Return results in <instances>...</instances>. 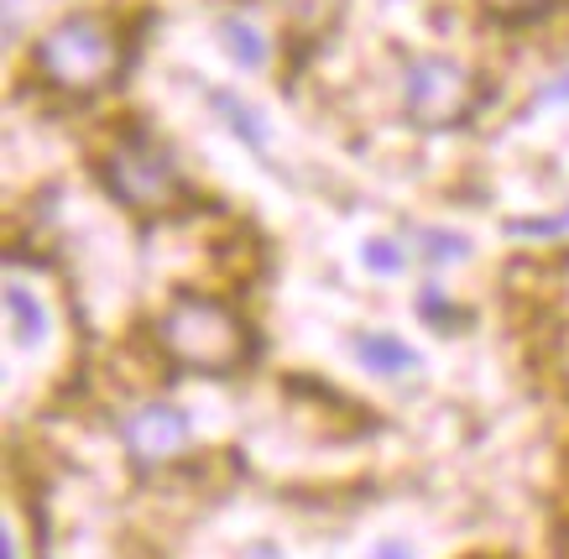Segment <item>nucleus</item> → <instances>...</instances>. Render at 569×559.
Here are the masks:
<instances>
[{
  "label": "nucleus",
  "mask_w": 569,
  "mask_h": 559,
  "mask_svg": "<svg viewBox=\"0 0 569 559\" xmlns=\"http://www.w3.org/2000/svg\"><path fill=\"white\" fill-rule=\"evenodd\" d=\"M350 350H356V361H361L371 377H408V371H418V350L408 346V340H397V335L387 330H366L350 340Z\"/></svg>",
  "instance_id": "423d86ee"
},
{
  "label": "nucleus",
  "mask_w": 569,
  "mask_h": 559,
  "mask_svg": "<svg viewBox=\"0 0 569 559\" xmlns=\"http://www.w3.org/2000/svg\"><path fill=\"white\" fill-rule=\"evenodd\" d=\"M408 257H413V251H402L392 236H371V241L361 246V262L371 267L377 278H397V272L408 267Z\"/></svg>",
  "instance_id": "9d476101"
},
{
  "label": "nucleus",
  "mask_w": 569,
  "mask_h": 559,
  "mask_svg": "<svg viewBox=\"0 0 569 559\" xmlns=\"http://www.w3.org/2000/svg\"><path fill=\"white\" fill-rule=\"evenodd\" d=\"M6 319H11V335H17V346H42V340H48V330H52L42 293H37L32 282H21L17 272L6 278Z\"/></svg>",
  "instance_id": "0eeeda50"
},
{
  "label": "nucleus",
  "mask_w": 569,
  "mask_h": 559,
  "mask_svg": "<svg viewBox=\"0 0 569 559\" xmlns=\"http://www.w3.org/2000/svg\"><path fill=\"white\" fill-rule=\"evenodd\" d=\"M220 48L236 69H246V73L267 69V37H261L246 17H224L220 21Z\"/></svg>",
  "instance_id": "6e6552de"
},
{
  "label": "nucleus",
  "mask_w": 569,
  "mask_h": 559,
  "mask_svg": "<svg viewBox=\"0 0 569 559\" xmlns=\"http://www.w3.org/2000/svg\"><path fill=\"white\" fill-rule=\"evenodd\" d=\"M418 246H429L423 257H429L433 267L466 262V236H449V230H418Z\"/></svg>",
  "instance_id": "9b49d317"
},
{
  "label": "nucleus",
  "mask_w": 569,
  "mask_h": 559,
  "mask_svg": "<svg viewBox=\"0 0 569 559\" xmlns=\"http://www.w3.org/2000/svg\"><path fill=\"white\" fill-rule=\"evenodd\" d=\"M32 63L48 84L89 94V89H100L116 79V69H121V42L110 32V21L79 11V17H63L58 27H48V32L37 37Z\"/></svg>",
  "instance_id": "f257e3e1"
},
{
  "label": "nucleus",
  "mask_w": 569,
  "mask_h": 559,
  "mask_svg": "<svg viewBox=\"0 0 569 559\" xmlns=\"http://www.w3.org/2000/svg\"><path fill=\"white\" fill-rule=\"evenodd\" d=\"M371 559H413V555H408L402 543H377V555H371Z\"/></svg>",
  "instance_id": "2eb2a0df"
},
{
  "label": "nucleus",
  "mask_w": 569,
  "mask_h": 559,
  "mask_svg": "<svg viewBox=\"0 0 569 559\" xmlns=\"http://www.w3.org/2000/svg\"><path fill=\"white\" fill-rule=\"evenodd\" d=\"M497 17H533V11H543V6H553V0H486Z\"/></svg>",
  "instance_id": "f8f14e48"
},
{
  "label": "nucleus",
  "mask_w": 569,
  "mask_h": 559,
  "mask_svg": "<svg viewBox=\"0 0 569 559\" xmlns=\"http://www.w3.org/2000/svg\"><path fill=\"white\" fill-rule=\"evenodd\" d=\"M470 106H476V84H470V73L455 58L423 53L408 63V73H402V110H408L413 126L445 131V126L466 121Z\"/></svg>",
  "instance_id": "20e7f679"
},
{
  "label": "nucleus",
  "mask_w": 569,
  "mask_h": 559,
  "mask_svg": "<svg viewBox=\"0 0 569 559\" xmlns=\"http://www.w3.org/2000/svg\"><path fill=\"white\" fill-rule=\"evenodd\" d=\"M209 106L220 110L224 121H230V131H236V137H241L246 147H251V152H261V147H267V131H261L257 110H251V106H241V100H236L230 89H214V94H209Z\"/></svg>",
  "instance_id": "1a4fd4ad"
},
{
  "label": "nucleus",
  "mask_w": 569,
  "mask_h": 559,
  "mask_svg": "<svg viewBox=\"0 0 569 559\" xmlns=\"http://www.w3.org/2000/svg\"><path fill=\"white\" fill-rule=\"evenodd\" d=\"M100 173H104V189L137 214L173 210L178 199H183V168H178V158L152 131H141V126H131V131H121V137L110 141Z\"/></svg>",
  "instance_id": "7ed1b4c3"
},
{
  "label": "nucleus",
  "mask_w": 569,
  "mask_h": 559,
  "mask_svg": "<svg viewBox=\"0 0 569 559\" xmlns=\"http://www.w3.org/2000/svg\"><path fill=\"white\" fill-rule=\"evenodd\" d=\"M162 346L178 367L230 377L246 361V325L214 298H178L162 315Z\"/></svg>",
  "instance_id": "f03ea898"
},
{
  "label": "nucleus",
  "mask_w": 569,
  "mask_h": 559,
  "mask_svg": "<svg viewBox=\"0 0 569 559\" xmlns=\"http://www.w3.org/2000/svg\"><path fill=\"white\" fill-rule=\"evenodd\" d=\"M0 559H17V528L6 523V533H0Z\"/></svg>",
  "instance_id": "4468645a"
},
{
  "label": "nucleus",
  "mask_w": 569,
  "mask_h": 559,
  "mask_svg": "<svg viewBox=\"0 0 569 559\" xmlns=\"http://www.w3.org/2000/svg\"><path fill=\"white\" fill-rule=\"evenodd\" d=\"M559 100H569V73H559V79L538 89V106H559Z\"/></svg>",
  "instance_id": "ddd939ff"
},
{
  "label": "nucleus",
  "mask_w": 569,
  "mask_h": 559,
  "mask_svg": "<svg viewBox=\"0 0 569 559\" xmlns=\"http://www.w3.org/2000/svg\"><path fill=\"white\" fill-rule=\"evenodd\" d=\"M121 439L126 450H131V460H141V466H168V460H178V455L189 450V413L183 408H173V402H141V408H131L121 419Z\"/></svg>",
  "instance_id": "39448f33"
}]
</instances>
